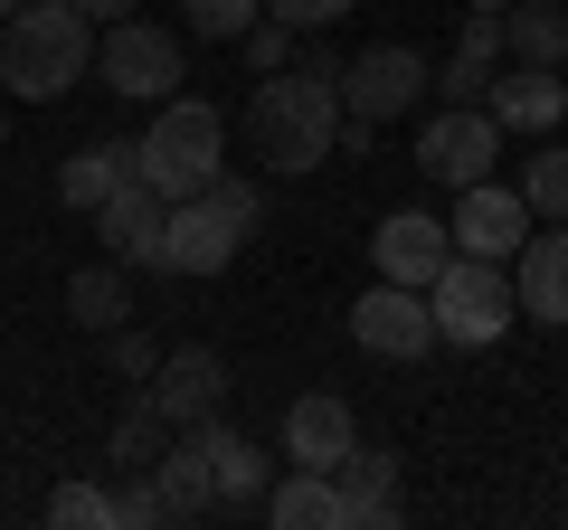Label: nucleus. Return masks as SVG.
Returning a JSON list of instances; mask_svg holds the SVG:
<instances>
[{
	"mask_svg": "<svg viewBox=\"0 0 568 530\" xmlns=\"http://www.w3.org/2000/svg\"><path fill=\"white\" fill-rule=\"evenodd\" d=\"M219 162H227V114L209 95H162L152 104V133L133 143V171L162 200H200L219 181Z\"/></svg>",
	"mask_w": 568,
	"mask_h": 530,
	"instance_id": "7ed1b4c3",
	"label": "nucleus"
},
{
	"mask_svg": "<svg viewBox=\"0 0 568 530\" xmlns=\"http://www.w3.org/2000/svg\"><path fill=\"white\" fill-rule=\"evenodd\" d=\"M351 342L361 350H379V360H426L436 350V304H426L417 285H369L361 304H351Z\"/></svg>",
	"mask_w": 568,
	"mask_h": 530,
	"instance_id": "9d476101",
	"label": "nucleus"
},
{
	"mask_svg": "<svg viewBox=\"0 0 568 530\" xmlns=\"http://www.w3.org/2000/svg\"><path fill=\"white\" fill-rule=\"evenodd\" d=\"M95 77H104V95H123V104H162V95H181V77H190V48H181V29H162V20H114V29H95Z\"/></svg>",
	"mask_w": 568,
	"mask_h": 530,
	"instance_id": "423d86ee",
	"label": "nucleus"
},
{
	"mask_svg": "<svg viewBox=\"0 0 568 530\" xmlns=\"http://www.w3.org/2000/svg\"><path fill=\"white\" fill-rule=\"evenodd\" d=\"M162 446H171V417L152 408V388H142L133 408L114 417V436H104V465H114V473H152V465H162Z\"/></svg>",
	"mask_w": 568,
	"mask_h": 530,
	"instance_id": "5701e85b",
	"label": "nucleus"
},
{
	"mask_svg": "<svg viewBox=\"0 0 568 530\" xmlns=\"http://www.w3.org/2000/svg\"><path fill=\"white\" fill-rule=\"evenodd\" d=\"M503 29H511V58H521V67H568V10H549V0H511Z\"/></svg>",
	"mask_w": 568,
	"mask_h": 530,
	"instance_id": "b1692460",
	"label": "nucleus"
},
{
	"mask_svg": "<svg viewBox=\"0 0 568 530\" xmlns=\"http://www.w3.org/2000/svg\"><path fill=\"white\" fill-rule=\"evenodd\" d=\"M200 446H209V473H219V511L265 502V483H275V455H265L256 436H237V427H219V417H200Z\"/></svg>",
	"mask_w": 568,
	"mask_h": 530,
	"instance_id": "a211bd4d",
	"label": "nucleus"
},
{
	"mask_svg": "<svg viewBox=\"0 0 568 530\" xmlns=\"http://www.w3.org/2000/svg\"><path fill=\"white\" fill-rule=\"evenodd\" d=\"M493 77H503L493 58H465V48H455V58L436 67V104H484V95H493Z\"/></svg>",
	"mask_w": 568,
	"mask_h": 530,
	"instance_id": "c756f323",
	"label": "nucleus"
},
{
	"mask_svg": "<svg viewBox=\"0 0 568 530\" xmlns=\"http://www.w3.org/2000/svg\"><path fill=\"white\" fill-rule=\"evenodd\" d=\"M246 152H256L275 181H304L342 152V85L313 77V67H275V77L246 85Z\"/></svg>",
	"mask_w": 568,
	"mask_h": 530,
	"instance_id": "f257e3e1",
	"label": "nucleus"
},
{
	"mask_svg": "<svg viewBox=\"0 0 568 530\" xmlns=\"http://www.w3.org/2000/svg\"><path fill=\"white\" fill-rule=\"evenodd\" d=\"M67 323L77 332H114V323H133V275H123V256H104V265H77L67 275Z\"/></svg>",
	"mask_w": 568,
	"mask_h": 530,
	"instance_id": "4be33fe9",
	"label": "nucleus"
},
{
	"mask_svg": "<svg viewBox=\"0 0 568 530\" xmlns=\"http://www.w3.org/2000/svg\"><path fill=\"white\" fill-rule=\"evenodd\" d=\"M256 227H265V190L246 171H219L200 200H171V275H227Z\"/></svg>",
	"mask_w": 568,
	"mask_h": 530,
	"instance_id": "20e7f679",
	"label": "nucleus"
},
{
	"mask_svg": "<svg viewBox=\"0 0 568 530\" xmlns=\"http://www.w3.org/2000/svg\"><path fill=\"white\" fill-rule=\"evenodd\" d=\"M455 48H465V58H493V67H503V48H511L503 10H465V29H455Z\"/></svg>",
	"mask_w": 568,
	"mask_h": 530,
	"instance_id": "2f4dec72",
	"label": "nucleus"
},
{
	"mask_svg": "<svg viewBox=\"0 0 568 530\" xmlns=\"http://www.w3.org/2000/svg\"><path fill=\"white\" fill-rule=\"evenodd\" d=\"M332 483H342V521L351 530H388V521H398V455H388V446H351L342 455V465H332Z\"/></svg>",
	"mask_w": 568,
	"mask_h": 530,
	"instance_id": "f3484780",
	"label": "nucleus"
},
{
	"mask_svg": "<svg viewBox=\"0 0 568 530\" xmlns=\"http://www.w3.org/2000/svg\"><path fill=\"white\" fill-rule=\"evenodd\" d=\"M426 95H436V67L407 39H379V48H361V58H342V114L369 123V133L398 123V114H417Z\"/></svg>",
	"mask_w": 568,
	"mask_h": 530,
	"instance_id": "0eeeda50",
	"label": "nucleus"
},
{
	"mask_svg": "<svg viewBox=\"0 0 568 530\" xmlns=\"http://www.w3.org/2000/svg\"><path fill=\"white\" fill-rule=\"evenodd\" d=\"M511 294H521L530 323H549V332L568 323V218H540L521 237V256H511Z\"/></svg>",
	"mask_w": 568,
	"mask_h": 530,
	"instance_id": "4468645a",
	"label": "nucleus"
},
{
	"mask_svg": "<svg viewBox=\"0 0 568 530\" xmlns=\"http://www.w3.org/2000/svg\"><path fill=\"white\" fill-rule=\"evenodd\" d=\"M95 77V20L77 0H20L0 10V95L20 104H58Z\"/></svg>",
	"mask_w": 568,
	"mask_h": 530,
	"instance_id": "f03ea898",
	"label": "nucleus"
},
{
	"mask_svg": "<svg viewBox=\"0 0 568 530\" xmlns=\"http://www.w3.org/2000/svg\"><path fill=\"white\" fill-rule=\"evenodd\" d=\"M181 10H190V29H200L209 48H237L246 29L265 20V0H181Z\"/></svg>",
	"mask_w": 568,
	"mask_h": 530,
	"instance_id": "bb28decb",
	"label": "nucleus"
},
{
	"mask_svg": "<svg viewBox=\"0 0 568 530\" xmlns=\"http://www.w3.org/2000/svg\"><path fill=\"white\" fill-rule=\"evenodd\" d=\"M152 483H162L171 521H209V511H219V473H209L200 427H171V446H162V465H152Z\"/></svg>",
	"mask_w": 568,
	"mask_h": 530,
	"instance_id": "6ab92c4d",
	"label": "nucleus"
},
{
	"mask_svg": "<svg viewBox=\"0 0 568 530\" xmlns=\"http://www.w3.org/2000/svg\"><path fill=\"white\" fill-rule=\"evenodd\" d=\"M219 398H227V360L219 350H162V369H152V408L171 417V427H200V417H219Z\"/></svg>",
	"mask_w": 568,
	"mask_h": 530,
	"instance_id": "2eb2a0df",
	"label": "nucleus"
},
{
	"mask_svg": "<svg viewBox=\"0 0 568 530\" xmlns=\"http://www.w3.org/2000/svg\"><path fill=\"white\" fill-rule=\"evenodd\" d=\"M426 304H436V342L446 350H493L511 332V313H521V294H511V265L446 256V275L426 285Z\"/></svg>",
	"mask_w": 568,
	"mask_h": 530,
	"instance_id": "39448f33",
	"label": "nucleus"
},
{
	"mask_svg": "<svg viewBox=\"0 0 568 530\" xmlns=\"http://www.w3.org/2000/svg\"><path fill=\"white\" fill-rule=\"evenodd\" d=\"M455 256H493V265H511L521 256V237L540 218H530V200L521 190H503V181H474V190H455Z\"/></svg>",
	"mask_w": 568,
	"mask_h": 530,
	"instance_id": "9b49d317",
	"label": "nucleus"
},
{
	"mask_svg": "<svg viewBox=\"0 0 568 530\" xmlns=\"http://www.w3.org/2000/svg\"><path fill=\"white\" fill-rule=\"evenodd\" d=\"M237 58H246V77H275V67H294V29H284L275 10H265V20L237 39Z\"/></svg>",
	"mask_w": 568,
	"mask_h": 530,
	"instance_id": "7c9ffc66",
	"label": "nucleus"
},
{
	"mask_svg": "<svg viewBox=\"0 0 568 530\" xmlns=\"http://www.w3.org/2000/svg\"><path fill=\"white\" fill-rule=\"evenodd\" d=\"M493 162H503V123H493V104H436V114L417 123V171L436 190L493 181Z\"/></svg>",
	"mask_w": 568,
	"mask_h": 530,
	"instance_id": "6e6552de",
	"label": "nucleus"
},
{
	"mask_svg": "<svg viewBox=\"0 0 568 530\" xmlns=\"http://www.w3.org/2000/svg\"><path fill=\"white\" fill-rule=\"evenodd\" d=\"M48 521L58 530H114V492L104 483H58L48 492Z\"/></svg>",
	"mask_w": 568,
	"mask_h": 530,
	"instance_id": "cd10ccee",
	"label": "nucleus"
},
{
	"mask_svg": "<svg viewBox=\"0 0 568 530\" xmlns=\"http://www.w3.org/2000/svg\"><path fill=\"white\" fill-rule=\"evenodd\" d=\"M123 181H133V143H123V133H95V143H77V152L58 162V200L85 208V218H95Z\"/></svg>",
	"mask_w": 568,
	"mask_h": 530,
	"instance_id": "aec40b11",
	"label": "nucleus"
},
{
	"mask_svg": "<svg viewBox=\"0 0 568 530\" xmlns=\"http://www.w3.org/2000/svg\"><path fill=\"white\" fill-rule=\"evenodd\" d=\"M95 237H104V256L142 265V275H171V200L142 181V171L95 208Z\"/></svg>",
	"mask_w": 568,
	"mask_h": 530,
	"instance_id": "1a4fd4ad",
	"label": "nucleus"
},
{
	"mask_svg": "<svg viewBox=\"0 0 568 530\" xmlns=\"http://www.w3.org/2000/svg\"><path fill=\"white\" fill-rule=\"evenodd\" d=\"M0 143H10V104H0Z\"/></svg>",
	"mask_w": 568,
	"mask_h": 530,
	"instance_id": "c9c22d12",
	"label": "nucleus"
},
{
	"mask_svg": "<svg viewBox=\"0 0 568 530\" xmlns=\"http://www.w3.org/2000/svg\"><path fill=\"white\" fill-rule=\"evenodd\" d=\"M521 200H530V218H568V143H540L521 162Z\"/></svg>",
	"mask_w": 568,
	"mask_h": 530,
	"instance_id": "393cba45",
	"label": "nucleus"
},
{
	"mask_svg": "<svg viewBox=\"0 0 568 530\" xmlns=\"http://www.w3.org/2000/svg\"><path fill=\"white\" fill-rule=\"evenodd\" d=\"M162 521H171L162 483H152V473H123L114 483V530H162Z\"/></svg>",
	"mask_w": 568,
	"mask_h": 530,
	"instance_id": "c85d7f7f",
	"label": "nucleus"
},
{
	"mask_svg": "<svg viewBox=\"0 0 568 530\" xmlns=\"http://www.w3.org/2000/svg\"><path fill=\"white\" fill-rule=\"evenodd\" d=\"M465 10H511V0H465Z\"/></svg>",
	"mask_w": 568,
	"mask_h": 530,
	"instance_id": "f704fd0d",
	"label": "nucleus"
},
{
	"mask_svg": "<svg viewBox=\"0 0 568 530\" xmlns=\"http://www.w3.org/2000/svg\"><path fill=\"white\" fill-rule=\"evenodd\" d=\"M446 256H455V227L436 208H388L379 237H369V265H379L388 285H417V294L446 275Z\"/></svg>",
	"mask_w": 568,
	"mask_h": 530,
	"instance_id": "f8f14e48",
	"label": "nucleus"
},
{
	"mask_svg": "<svg viewBox=\"0 0 568 530\" xmlns=\"http://www.w3.org/2000/svg\"><path fill=\"white\" fill-rule=\"evenodd\" d=\"M484 104H493L503 133H559V123H568V77H559V67H503Z\"/></svg>",
	"mask_w": 568,
	"mask_h": 530,
	"instance_id": "dca6fc26",
	"label": "nucleus"
},
{
	"mask_svg": "<svg viewBox=\"0 0 568 530\" xmlns=\"http://www.w3.org/2000/svg\"><path fill=\"white\" fill-rule=\"evenodd\" d=\"M104 369H114L123 388H152V369H162V342H152L142 323H114V332H104Z\"/></svg>",
	"mask_w": 568,
	"mask_h": 530,
	"instance_id": "a878e982",
	"label": "nucleus"
},
{
	"mask_svg": "<svg viewBox=\"0 0 568 530\" xmlns=\"http://www.w3.org/2000/svg\"><path fill=\"white\" fill-rule=\"evenodd\" d=\"M77 10H85V20H95V29H114V20H133L142 0H77Z\"/></svg>",
	"mask_w": 568,
	"mask_h": 530,
	"instance_id": "72a5a7b5",
	"label": "nucleus"
},
{
	"mask_svg": "<svg viewBox=\"0 0 568 530\" xmlns=\"http://www.w3.org/2000/svg\"><path fill=\"white\" fill-rule=\"evenodd\" d=\"M265 521L284 530H351L342 521V483L323 465H284V483H265Z\"/></svg>",
	"mask_w": 568,
	"mask_h": 530,
	"instance_id": "412c9836",
	"label": "nucleus"
},
{
	"mask_svg": "<svg viewBox=\"0 0 568 530\" xmlns=\"http://www.w3.org/2000/svg\"><path fill=\"white\" fill-rule=\"evenodd\" d=\"M361 446V417H351L342 388H304L294 408H284V465H342V455Z\"/></svg>",
	"mask_w": 568,
	"mask_h": 530,
	"instance_id": "ddd939ff",
	"label": "nucleus"
},
{
	"mask_svg": "<svg viewBox=\"0 0 568 530\" xmlns=\"http://www.w3.org/2000/svg\"><path fill=\"white\" fill-rule=\"evenodd\" d=\"M265 10H275L284 29H342L351 10H361V0H265Z\"/></svg>",
	"mask_w": 568,
	"mask_h": 530,
	"instance_id": "473e14b6",
	"label": "nucleus"
}]
</instances>
